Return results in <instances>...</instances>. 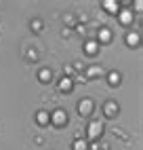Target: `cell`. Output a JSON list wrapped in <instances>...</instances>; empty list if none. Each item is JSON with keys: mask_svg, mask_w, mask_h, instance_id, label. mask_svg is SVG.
Instances as JSON below:
<instances>
[{"mask_svg": "<svg viewBox=\"0 0 143 150\" xmlns=\"http://www.w3.org/2000/svg\"><path fill=\"white\" fill-rule=\"evenodd\" d=\"M63 21H65L67 25H72V28H74V25H76V17L72 15V13H67V15H63Z\"/></svg>", "mask_w": 143, "mask_h": 150, "instance_id": "e0dca14e", "label": "cell"}, {"mask_svg": "<svg viewBox=\"0 0 143 150\" xmlns=\"http://www.w3.org/2000/svg\"><path fill=\"white\" fill-rule=\"evenodd\" d=\"M111 38H114V34H111V30L109 28H99V32H97V45H109L111 42Z\"/></svg>", "mask_w": 143, "mask_h": 150, "instance_id": "30bf717a", "label": "cell"}, {"mask_svg": "<svg viewBox=\"0 0 143 150\" xmlns=\"http://www.w3.org/2000/svg\"><path fill=\"white\" fill-rule=\"evenodd\" d=\"M105 83L111 87V89H116V87H120L122 85V72L120 70H109V72H105Z\"/></svg>", "mask_w": 143, "mask_h": 150, "instance_id": "8992f818", "label": "cell"}, {"mask_svg": "<svg viewBox=\"0 0 143 150\" xmlns=\"http://www.w3.org/2000/svg\"><path fill=\"white\" fill-rule=\"evenodd\" d=\"M116 17H118V23H120L122 28H130L132 21H135V15H132V11H130V8H126V6H122V11H120Z\"/></svg>", "mask_w": 143, "mask_h": 150, "instance_id": "5b68a950", "label": "cell"}, {"mask_svg": "<svg viewBox=\"0 0 143 150\" xmlns=\"http://www.w3.org/2000/svg\"><path fill=\"white\" fill-rule=\"evenodd\" d=\"M78 114L82 116V118H93V114H95V110H97V106H95V102L90 97H82L78 102Z\"/></svg>", "mask_w": 143, "mask_h": 150, "instance_id": "7a4b0ae2", "label": "cell"}, {"mask_svg": "<svg viewBox=\"0 0 143 150\" xmlns=\"http://www.w3.org/2000/svg\"><path fill=\"white\" fill-rule=\"evenodd\" d=\"M57 89H59V93L69 95L72 91H74V78H72V76H61L59 83H57Z\"/></svg>", "mask_w": 143, "mask_h": 150, "instance_id": "52a82bcc", "label": "cell"}, {"mask_svg": "<svg viewBox=\"0 0 143 150\" xmlns=\"http://www.w3.org/2000/svg\"><path fill=\"white\" fill-rule=\"evenodd\" d=\"M84 53H86L88 57H95V55L99 53V45H97V40H86V42H84Z\"/></svg>", "mask_w": 143, "mask_h": 150, "instance_id": "5bb4252c", "label": "cell"}, {"mask_svg": "<svg viewBox=\"0 0 143 150\" xmlns=\"http://www.w3.org/2000/svg\"><path fill=\"white\" fill-rule=\"evenodd\" d=\"M103 133H105V125L101 121H90L86 125V139L88 142H99L103 137Z\"/></svg>", "mask_w": 143, "mask_h": 150, "instance_id": "6da1fadb", "label": "cell"}, {"mask_svg": "<svg viewBox=\"0 0 143 150\" xmlns=\"http://www.w3.org/2000/svg\"><path fill=\"white\" fill-rule=\"evenodd\" d=\"M50 81H53V70H50V68H40L38 70V83L48 85Z\"/></svg>", "mask_w": 143, "mask_h": 150, "instance_id": "7c38bea8", "label": "cell"}, {"mask_svg": "<svg viewBox=\"0 0 143 150\" xmlns=\"http://www.w3.org/2000/svg\"><path fill=\"white\" fill-rule=\"evenodd\" d=\"M124 45H126L128 49H139V47H141V34H139V32H126Z\"/></svg>", "mask_w": 143, "mask_h": 150, "instance_id": "8fae6325", "label": "cell"}, {"mask_svg": "<svg viewBox=\"0 0 143 150\" xmlns=\"http://www.w3.org/2000/svg\"><path fill=\"white\" fill-rule=\"evenodd\" d=\"M67 123H69V116H67L65 110L57 108V110H53V112H50V125H53V127L61 129V127H65Z\"/></svg>", "mask_w": 143, "mask_h": 150, "instance_id": "3957f363", "label": "cell"}, {"mask_svg": "<svg viewBox=\"0 0 143 150\" xmlns=\"http://www.w3.org/2000/svg\"><path fill=\"white\" fill-rule=\"evenodd\" d=\"M27 59H29V62H36V59H38V55H36L34 49H32V51H27Z\"/></svg>", "mask_w": 143, "mask_h": 150, "instance_id": "ac0fdd59", "label": "cell"}, {"mask_svg": "<svg viewBox=\"0 0 143 150\" xmlns=\"http://www.w3.org/2000/svg\"><path fill=\"white\" fill-rule=\"evenodd\" d=\"M101 112H103V116L107 118V121H114V118L120 114V104L114 102V99H109V102H105L103 106H101Z\"/></svg>", "mask_w": 143, "mask_h": 150, "instance_id": "277c9868", "label": "cell"}, {"mask_svg": "<svg viewBox=\"0 0 143 150\" xmlns=\"http://www.w3.org/2000/svg\"><path fill=\"white\" fill-rule=\"evenodd\" d=\"M105 76V70L101 66H88L84 68V78L86 81H95V78H103Z\"/></svg>", "mask_w": 143, "mask_h": 150, "instance_id": "ba28073f", "label": "cell"}, {"mask_svg": "<svg viewBox=\"0 0 143 150\" xmlns=\"http://www.w3.org/2000/svg\"><path fill=\"white\" fill-rule=\"evenodd\" d=\"M72 148H74V150H88V142H86V139H76Z\"/></svg>", "mask_w": 143, "mask_h": 150, "instance_id": "2e32d148", "label": "cell"}, {"mask_svg": "<svg viewBox=\"0 0 143 150\" xmlns=\"http://www.w3.org/2000/svg\"><path fill=\"white\" fill-rule=\"evenodd\" d=\"M29 30H32L34 34H40V32L44 30V23H42V19H40V17H34L32 21H29Z\"/></svg>", "mask_w": 143, "mask_h": 150, "instance_id": "9a60e30c", "label": "cell"}, {"mask_svg": "<svg viewBox=\"0 0 143 150\" xmlns=\"http://www.w3.org/2000/svg\"><path fill=\"white\" fill-rule=\"evenodd\" d=\"M101 8H103L107 15H118L122 11V4L118 0H103V2H101Z\"/></svg>", "mask_w": 143, "mask_h": 150, "instance_id": "9c48e42d", "label": "cell"}, {"mask_svg": "<svg viewBox=\"0 0 143 150\" xmlns=\"http://www.w3.org/2000/svg\"><path fill=\"white\" fill-rule=\"evenodd\" d=\"M135 11H137V13L143 11V2H141V0H137V2H135Z\"/></svg>", "mask_w": 143, "mask_h": 150, "instance_id": "d6986e66", "label": "cell"}, {"mask_svg": "<svg viewBox=\"0 0 143 150\" xmlns=\"http://www.w3.org/2000/svg\"><path fill=\"white\" fill-rule=\"evenodd\" d=\"M36 123H38L40 127H48V125H50V112H48V110H38Z\"/></svg>", "mask_w": 143, "mask_h": 150, "instance_id": "4fadbf2b", "label": "cell"}]
</instances>
